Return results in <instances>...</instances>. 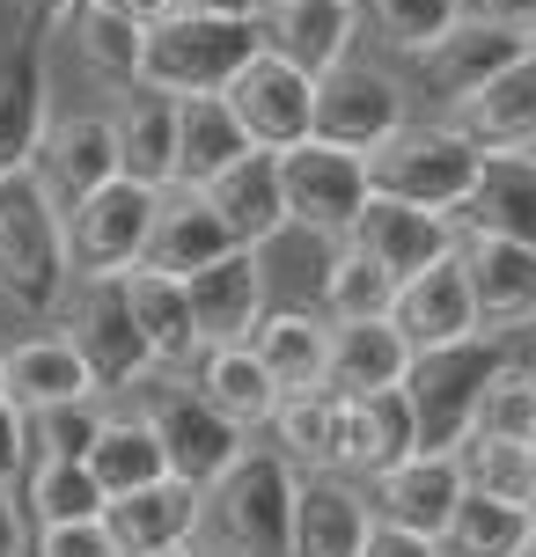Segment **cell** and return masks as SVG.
<instances>
[{
	"mask_svg": "<svg viewBox=\"0 0 536 557\" xmlns=\"http://www.w3.org/2000/svg\"><path fill=\"white\" fill-rule=\"evenodd\" d=\"M15 484H23L29 521H88V513H103V484L88 476L82 455H29V470Z\"/></svg>",
	"mask_w": 536,
	"mask_h": 557,
	"instance_id": "cell-38",
	"label": "cell"
},
{
	"mask_svg": "<svg viewBox=\"0 0 536 557\" xmlns=\"http://www.w3.org/2000/svg\"><path fill=\"white\" fill-rule=\"evenodd\" d=\"M522 45H536V37H522V29H500V23H478V15H463V23L434 45V52L419 59V74H426V88L434 96H471L478 82H492L500 66H508Z\"/></svg>",
	"mask_w": 536,
	"mask_h": 557,
	"instance_id": "cell-31",
	"label": "cell"
},
{
	"mask_svg": "<svg viewBox=\"0 0 536 557\" xmlns=\"http://www.w3.org/2000/svg\"><path fill=\"white\" fill-rule=\"evenodd\" d=\"M141 418L155 425V441H162V462H170V476H184V484H214V476L251 447V433L235 425V418H221L206 396H198L192 374H147L141 382Z\"/></svg>",
	"mask_w": 536,
	"mask_h": 557,
	"instance_id": "cell-6",
	"label": "cell"
},
{
	"mask_svg": "<svg viewBox=\"0 0 536 557\" xmlns=\"http://www.w3.org/2000/svg\"><path fill=\"white\" fill-rule=\"evenodd\" d=\"M111 125H118V176L170 191L176 184V96L133 82V96H125V111Z\"/></svg>",
	"mask_w": 536,
	"mask_h": 557,
	"instance_id": "cell-32",
	"label": "cell"
},
{
	"mask_svg": "<svg viewBox=\"0 0 536 557\" xmlns=\"http://www.w3.org/2000/svg\"><path fill=\"white\" fill-rule=\"evenodd\" d=\"M103 425V396H74V404H52V411H29V455H88Z\"/></svg>",
	"mask_w": 536,
	"mask_h": 557,
	"instance_id": "cell-44",
	"label": "cell"
},
{
	"mask_svg": "<svg viewBox=\"0 0 536 557\" xmlns=\"http://www.w3.org/2000/svg\"><path fill=\"white\" fill-rule=\"evenodd\" d=\"M29 8H37V23H66V15H74L82 0H29Z\"/></svg>",
	"mask_w": 536,
	"mask_h": 557,
	"instance_id": "cell-52",
	"label": "cell"
},
{
	"mask_svg": "<svg viewBox=\"0 0 536 557\" xmlns=\"http://www.w3.org/2000/svg\"><path fill=\"white\" fill-rule=\"evenodd\" d=\"M198 396L214 404L221 418H235L243 433H265V418H272V404H280V382H272V367L257 360L251 337H235V345H206L192 367Z\"/></svg>",
	"mask_w": 536,
	"mask_h": 557,
	"instance_id": "cell-29",
	"label": "cell"
},
{
	"mask_svg": "<svg viewBox=\"0 0 536 557\" xmlns=\"http://www.w3.org/2000/svg\"><path fill=\"white\" fill-rule=\"evenodd\" d=\"M367 15H375V37L397 59H426L463 23V0H367Z\"/></svg>",
	"mask_w": 536,
	"mask_h": 557,
	"instance_id": "cell-42",
	"label": "cell"
},
{
	"mask_svg": "<svg viewBox=\"0 0 536 557\" xmlns=\"http://www.w3.org/2000/svg\"><path fill=\"white\" fill-rule=\"evenodd\" d=\"M478 147L455 133L449 117H404L390 139L367 147V191L404 198V206H434V213H455L471 184H478Z\"/></svg>",
	"mask_w": 536,
	"mask_h": 557,
	"instance_id": "cell-5",
	"label": "cell"
},
{
	"mask_svg": "<svg viewBox=\"0 0 536 557\" xmlns=\"http://www.w3.org/2000/svg\"><path fill=\"white\" fill-rule=\"evenodd\" d=\"M184 8H206V15H265V0H184Z\"/></svg>",
	"mask_w": 536,
	"mask_h": 557,
	"instance_id": "cell-51",
	"label": "cell"
},
{
	"mask_svg": "<svg viewBox=\"0 0 536 557\" xmlns=\"http://www.w3.org/2000/svg\"><path fill=\"white\" fill-rule=\"evenodd\" d=\"M345 243H361L390 278H412V272H426L434 257H449L455 243H463V227H455V213H434V206H404V198L367 191V206L353 213V227H345Z\"/></svg>",
	"mask_w": 536,
	"mask_h": 557,
	"instance_id": "cell-12",
	"label": "cell"
},
{
	"mask_svg": "<svg viewBox=\"0 0 536 557\" xmlns=\"http://www.w3.org/2000/svg\"><path fill=\"white\" fill-rule=\"evenodd\" d=\"M404 88L382 66H361V59H339L331 74H316V139H339V147H375L404 125Z\"/></svg>",
	"mask_w": 536,
	"mask_h": 557,
	"instance_id": "cell-11",
	"label": "cell"
},
{
	"mask_svg": "<svg viewBox=\"0 0 536 557\" xmlns=\"http://www.w3.org/2000/svg\"><path fill=\"white\" fill-rule=\"evenodd\" d=\"M412 374V337L397 331L390 315H361V323H331V367L324 382L345 396H367V389H404Z\"/></svg>",
	"mask_w": 536,
	"mask_h": 557,
	"instance_id": "cell-26",
	"label": "cell"
},
{
	"mask_svg": "<svg viewBox=\"0 0 536 557\" xmlns=\"http://www.w3.org/2000/svg\"><path fill=\"white\" fill-rule=\"evenodd\" d=\"M361 557H449L434 535H412V529H390V521H375V535H367Z\"/></svg>",
	"mask_w": 536,
	"mask_h": 557,
	"instance_id": "cell-47",
	"label": "cell"
},
{
	"mask_svg": "<svg viewBox=\"0 0 536 557\" xmlns=\"http://www.w3.org/2000/svg\"><path fill=\"white\" fill-rule=\"evenodd\" d=\"M265 433L294 470H339V447H345V389L316 382V389H287L265 418Z\"/></svg>",
	"mask_w": 536,
	"mask_h": 557,
	"instance_id": "cell-30",
	"label": "cell"
},
{
	"mask_svg": "<svg viewBox=\"0 0 536 557\" xmlns=\"http://www.w3.org/2000/svg\"><path fill=\"white\" fill-rule=\"evenodd\" d=\"M280 191H287V227L345 235L353 213L367 206V154L309 133L294 147H280Z\"/></svg>",
	"mask_w": 536,
	"mask_h": 557,
	"instance_id": "cell-8",
	"label": "cell"
},
{
	"mask_svg": "<svg viewBox=\"0 0 536 557\" xmlns=\"http://www.w3.org/2000/svg\"><path fill=\"white\" fill-rule=\"evenodd\" d=\"M74 294L66 206L45 191L37 169H0V301L23 315H59Z\"/></svg>",
	"mask_w": 536,
	"mask_h": 557,
	"instance_id": "cell-1",
	"label": "cell"
},
{
	"mask_svg": "<svg viewBox=\"0 0 536 557\" xmlns=\"http://www.w3.org/2000/svg\"><path fill=\"white\" fill-rule=\"evenodd\" d=\"M397 301V278L361 250V243H345L331 264H324V315L331 323H361V315H390Z\"/></svg>",
	"mask_w": 536,
	"mask_h": 557,
	"instance_id": "cell-41",
	"label": "cell"
},
{
	"mask_svg": "<svg viewBox=\"0 0 536 557\" xmlns=\"http://www.w3.org/2000/svg\"><path fill=\"white\" fill-rule=\"evenodd\" d=\"M478 433L536 441V382H529V367H514V360L492 367V382H485V396H478Z\"/></svg>",
	"mask_w": 536,
	"mask_h": 557,
	"instance_id": "cell-43",
	"label": "cell"
},
{
	"mask_svg": "<svg viewBox=\"0 0 536 557\" xmlns=\"http://www.w3.org/2000/svg\"><path fill=\"white\" fill-rule=\"evenodd\" d=\"M52 125V82H45V37L23 29L0 52V169H23Z\"/></svg>",
	"mask_w": 536,
	"mask_h": 557,
	"instance_id": "cell-24",
	"label": "cell"
},
{
	"mask_svg": "<svg viewBox=\"0 0 536 557\" xmlns=\"http://www.w3.org/2000/svg\"><path fill=\"white\" fill-rule=\"evenodd\" d=\"M192 191H206V206L228 221V235L243 250H265L272 235H287V191H280V154L272 147H243L221 176H206Z\"/></svg>",
	"mask_w": 536,
	"mask_h": 557,
	"instance_id": "cell-19",
	"label": "cell"
},
{
	"mask_svg": "<svg viewBox=\"0 0 536 557\" xmlns=\"http://www.w3.org/2000/svg\"><path fill=\"white\" fill-rule=\"evenodd\" d=\"M103 521H111V535L125 543V557L170 550V543L206 535V492L162 470V476H147V484H133V492L103 499Z\"/></svg>",
	"mask_w": 536,
	"mask_h": 557,
	"instance_id": "cell-17",
	"label": "cell"
},
{
	"mask_svg": "<svg viewBox=\"0 0 536 557\" xmlns=\"http://www.w3.org/2000/svg\"><path fill=\"white\" fill-rule=\"evenodd\" d=\"M522 557H536V543H529V550H522Z\"/></svg>",
	"mask_w": 536,
	"mask_h": 557,
	"instance_id": "cell-56",
	"label": "cell"
},
{
	"mask_svg": "<svg viewBox=\"0 0 536 557\" xmlns=\"http://www.w3.org/2000/svg\"><path fill=\"white\" fill-rule=\"evenodd\" d=\"M412 455V404L404 389H367L345 396V447H339V470L345 476H375Z\"/></svg>",
	"mask_w": 536,
	"mask_h": 557,
	"instance_id": "cell-34",
	"label": "cell"
},
{
	"mask_svg": "<svg viewBox=\"0 0 536 557\" xmlns=\"http://www.w3.org/2000/svg\"><path fill=\"white\" fill-rule=\"evenodd\" d=\"M251 345H257V360L272 367L280 396L287 389H316L324 367H331V315H324V308H316V315L309 308H265Z\"/></svg>",
	"mask_w": 536,
	"mask_h": 557,
	"instance_id": "cell-33",
	"label": "cell"
},
{
	"mask_svg": "<svg viewBox=\"0 0 536 557\" xmlns=\"http://www.w3.org/2000/svg\"><path fill=\"white\" fill-rule=\"evenodd\" d=\"M265 45L257 15H206V8H176L147 29L141 45V88L162 96H214L228 88V74Z\"/></svg>",
	"mask_w": 536,
	"mask_h": 557,
	"instance_id": "cell-4",
	"label": "cell"
},
{
	"mask_svg": "<svg viewBox=\"0 0 536 557\" xmlns=\"http://www.w3.org/2000/svg\"><path fill=\"white\" fill-rule=\"evenodd\" d=\"M265 45L294 59L302 74H331L339 59H353L361 37V0H265Z\"/></svg>",
	"mask_w": 536,
	"mask_h": 557,
	"instance_id": "cell-22",
	"label": "cell"
},
{
	"mask_svg": "<svg viewBox=\"0 0 536 557\" xmlns=\"http://www.w3.org/2000/svg\"><path fill=\"white\" fill-rule=\"evenodd\" d=\"M66 337L82 345L88 374H96V389H141L147 374H162L155 352H147L141 323H133V301H125V278L118 272H88L74 278V294H66Z\"/></svg>",
	"mask_w": 536,
	"mask_h": 557,
	"instance_id": "cell-7",
	"label": "cell"
},
{
	"mask_svg": "<svg viewBox=\"0 0 536 557\" xmlns=\"http://www.w3.org/2000/svg\"><path fill=\"white\" fill-rule=\"evenodd\" d=\"M294 484L302 470L280 447H243L206 484V529L228 557H294Z\"/></svg>",
	"mask_w": 536,
	"mask_h": 557,
	"instance_id": "cell-2",
	"label": "cell"
},
{
	"mask_svg": "<svg viewBox=\"0 0 536 557\" xmlns=\"http://www.w3.org/2000/svg\"><path fill=\"white\" fill-rule=\"evenodd\" d=\"M228 111H235V125L257 139V147H294V139L316 133V74H302L294 59H280L272 45H257L235 74H228Z\"/></svg>",
	"mask_w": 536,
	"mask_h": 557,
	"instance_id": "cell-10",
	"label": "cell"
},
{
	"mask_svg": "<svg viewBox=\"0 0 536 557\" xmlns=\"http://www.w3.org/2000/svg\"><path fill=\"white\" fill-rule=\"evenodd\" d=\"M235 250V235H228V221L206 206V191H192V184H170L162 191V206H155V235H147V257L141 264H162V272H198V264H214V257Z\"/></svg>",
	"mask_w": 536,
	"mask_h": 557,
	"instance_id": "cell-28",
	"label": "cell"
},
{
	"mask_svg": "<svg viewBox=\"0 0 536 557\" xmlns=\"http://www.w3.org/2000/svg\"><path fill=\"white\" fill-rule=\"evenodd\" d=\"M96 8H118V15H133V23H141V29H155V23H162V15H176L184 0H96Z\"/></svg>",
	"mask_w": 536,
	"mask_h": 557,
	"instance_id": "cell-50",
	"label": "cell"
},
{
	"mask_svg": "<svg viewBox=\"0 0 536 557\" xmlns=\"http://www.w3.org/2000/svg\"><path fill=\"white\" fill-rule=\"evenodd\" d=\"M243 147H257L235 111H228V96H176V184H206V176H221Z\"/></svg>",
	"mask_w": 536,
	"mask_h": 557,
	"instance_id": "cell-35",
	"label": "cell"
},
{
	"mask_svg": "<svg viewBox=\"0 0 536 557\" xmlns=\"http://www.w3.org/2000/svg\"><path fill=\"white\" fill-rule=\"evenodd\" d=\"M522 367H529V382H536V352H529V360H522Z\"/></svg>",
	"mask_w": 536,
	"mask_h": 557,
	"instance_id": "cell-54",
	"label": "cell"
},
{
	"mask_svg": "<svg viewBox=\"0 0 536 557\" xmlns=\"http://www.w3.org/2000/svg\"><path fill=\"white\" fill-rule=\"evenodd\" d=\"M88 476L103 484V499H118V492H133V484H147V476H162L170 462H162V441H155V425H147L141 411H103V425H96V441H88Z\"/></svg>",
	"mask_w": 536,
	"mask_h": 557,
	"instance_id": "cell-37",
	"label": "cell"
},
{
	"mask_svg": "<svg viewBox=\"0 0 536 557\" xmlns=\"http://www.w3.org/2000/svg\"><path fill=\"white\" fill-rule=\"evenodd\" d=\"M463 462V484L471 492H492V499H536V441H508V433H471L455 447Z\"/></svg>",
	"mask_w": 536,
	"mask_h": 557,
	"instance_id": "cell-40",
	"label": "cell"
},
{
	"mask_svg": "<svg viewBox=\"0 0 536 557\" xmlns=\"http://www.w3.org/2000/svg\"><path fill=\"white\" fill-rule=\"evenodd\" d=\"M529 543H536V513L522 499H492V492H471V484H463L441 550L449 557H522Z\"/></svg>",
	"mask_w": 536,
	"mask_h": 557,
	"instance_id": "cell-36",
	"label": "cell"
},
{
	"mask_svg": "<svg viewBox=\"0 0 536 557\" xmlns=\"http://www.w3.org/2000/svg\"><path fill=\"white\" fill-rule=\"evenodd\" d=\"M147 557H228V550H206V543L192 535V543H170V550H147Z\"/></svg>",
	"mask_w": 536,
	"mask_h": 557,
	"instance_id": "cell-53",
	"label": "cell"
},
{
	"mask_svg": "<svg viewBox=\"0 0 536 557\" xmlns=\"http://www.w3.org/2000/svg\"><path fill=\"white\" fill-rule=\"evenodd\" d=\"M0 557H29V513L15 499V484H0Z\"/></svg>",
	"mask_w": 536,
	"mask_h": 557,
	"instance_id": "cell-49",
	"label": "cell"
},
{
	"mask_svg": "<svg viewBox=\"0 0 536 557\" xmlns=\"http://www.w3.org/2000/svg\"><path fill=\"white\" fill-rule=\"evenodd\" d=\"M155 206H162V191H155V184H133V176H111V184H96L88 198H74V206H66L74 278L141 264L147 235H155Z\"/></svg>",
	"mask_w": 536,
	"mask_h": 557,
	"instance_id": "cell-9",
	"label": "cell"
},
{
	"mask_svg": "<svg viewBox=\"0 0 536 557\" xmlns=\"http://www.w3.org/2000/svg\"><path fill=\"white\" fill-rule=\"evenodd\" d=\"M125 301H133V323H141L147 352L162 374H192L198 352H206V337L192 323V301H184V278L162 272V264H125Z\"/></svg>",
	"mask_w": 536,
	"mask_h": 557,
	"instance_id": "cell-23",
	"label": "cell"
},
{
	"mask_svg": "<svg viewBox=\"0 0 536 557\" xmlns=\"http://www.w3.org/2000/svg\"><path fill=\"white\" fill-rule=\"evenodd\" d=\"M375 535L361 476L345 470H302L294 484V557H361Z\"/></svg>",
	"mask_w": 536,
	"mask_h": 557,
	"instance_id": "cell-16",
	"label": "cell"
},
{
	"mask_svg": "<svg viewBox=\"0 0 536 557\" xmlns=\"http://www.w3.org/2000/svg\"><path fill=\"white\" fill-rule=\"evenodd\" d=\"M66 23H74V52L88 59V74H103V82H125V88L141 82V45H147V29L133 23V15L82 0Z\"/></svg>",
	"mask_w": 536,
	"mask_h": 557,
	"instance_id": "cell-39",
	"label": "cell"
},
{
	"mask_svg": "<svg viewBox=\"0 0 536 557\" xmlns=\"http://www.w3.org/2000/svg\"><path fill=\"white\" fill-rule=\"evenodd\" d=\"M0 374H8V396L23 411H52V404H74V396H103L96 374H88V360H82V345L66 331L23 337L15 352H0Z\"/></svg>",
	"mask_w": 536,
	"mask_h": 557,
	"instance_id": "cell-27",
	"label": "cell"
},
{
	"mask_svg": "<svg viewBox=\"0 0 536 557\" xmlns=\"http://www.w3.org/2000/svg\"><path fill=\"white\" fill-rule=\"evenodd\" d=\"M390 323L412 337V352L426 345H455V337H478V301H471V272L463 257H434L426 272L397 278V301H390Z\"/></svg>",
	"mask_w": 536,
	"mask_h": 557,
	"instance_id": "cell-18",
	"label": "cell"
},
{
	"mask_svg": "<svg viewBox=\"0 0 536 557\" xmlns=\"http://www.w3.org/2000/svg\"><path fill=\"white\" fill-rule=\"evenodd\" d=\"M463 15H478V23H500V29H522V37H536V0H463Z\"/></svg>",
	"mask_w": 536,
	"mask_h": 557,
	"instance_id": "cell-48",
	"label": "cell"
},
{
	"mask_svg": "<svg viewBox=\"0 0 536 557\" xmlns=\"http://www.w3.org/2000/svg\"><path fill=\"white\" fill-rule=\"evenodd\" d=\"M449 125L478 154H508V147H536V45H522V52L492 74V82H478L471 96H455L449 103Z\"/></svg>",
	"mask_w": 536,
	"mask_h": 557,
	"instance_id": "cell-14",
	"label": "cell"
},
{
	"mask_svg": "<svg viewBox=\"0 0 536 557\" xmlns=\"http://www.w3.org/2000/svg\"><path fill=\"white\" fill-rule=\"evenodd\" d=\"M29 470V411L15 396H0V484H15Z\"/></svg>",
	"mask_w": 536,
	"mask_h": 557,
	"instance_id": "cell-46",
	"label": "cell"
},
{
	"mask_svg": "<svg viewBox=\"0 0 536 557\" xmlns=\"http://www.w3.org/2000/svg\"><path fill=\"white\" fill-rule=\"evenodd\" d=\"M455 227H463V235H514V243H536V154L529 147L485 154L471 198L455 206Z\"/></svg>",
	"mask_w": 536,
	"mask_h": 557,
	"instance_id": "cell-25",
	"label": "cell"
},
{
	"mask_svg": "<svg viewBox=\"0 0 536 557\" xmlns=\"http://www.w3.org/2000/svg\"><path fill=\"white\" fill-rule=\"evenodd\" d=\"M184 301H192V323H198L206 345H235V337H251L257 315H265V264H257V250L235 243L228 257L184 272Z\"/></svg>",
	"mask_w": 536,
	"mask_h": 557,
	"instance_id": "cell-20",
	"label": "cell"
},
{
	"mask_svg": "<svg viewBox=\"0 0 536 557\" xmlns=\"http://www.w3.org/2000/svg\"><path fill=\"white\" fill-rule=\"evenodd\" d=\"M529 513H536V499H529Z\"/></svg>",
	"mask_w": 536,
	"mask_h": 557,
	"instance_id": "cell-57",
	"label": "cell"
},
{
	"mask_svg": "<svg viewBox=\"0 0 536 557\" xmlns=\"http://www.w3.org/2000/svg\"><path fill=\"white\" fill-rule=\"evenodd\" d=\"M0 396H8V374H0Z\"/></svg>",
	"mask_w": 536,
	"mask_h": 557,
	"instance_id": "cell-55",
	"label": "cell"
},
{
	"mask_svg": "<svg viewBox=\"0 0 536 557\" xmlns=\"http://www.w3.org/2000/svg\"><path fill=\"white\" fill-rule=\"evenodd\" d=\"M463 272H471V301H478V331H529L536 323V243L514 235H463L455 243Z\"/></svg>",
	"mask_w": 536,
	"mask_h": 557,
	"instance_id": "cell-13",
	"label": "cell"
},
{
	"mask_svg": "<svg viewBox=\"0 0 536 557\" xmlns=\"http://www.w3.org/2000/svg\"><path fill=\"white\" fill-rule=\"evenodd\" d=\"M29 557H125L103 513L88 521H29Z\"/></svg>",
	"mask_w": 536,
	"mask_h": 557,
	"instance_id": "cell-45",
	"label": "cell"
},
{
	"mask_svg": "<svg viewBox=\"0 0 536 557\" xmlns=\"http://www.w3.org/2000/svg\"><path fill=\"white\" fill-rule=\"evenodd\" d=\"M463 499V462L455 455H404L390 470L367 476V506H375V521H390V529H412V535H449V513Z\"/></svg>",
	"mask_w": 536,
	"mask_h": 557,
	"instance_id": "cell-15",
	"label": "cell"
},
{
	"mask_svg": "<svg viewBox=\"0 0 536 557\" xmlns=\"http://www.w3.org/2000/svg\"><path fill=\"white\" fill-rule=\"evenodd\" d=\"M29 169L45 176V191H52L59 206H74V198H88L96 184L118 176V125L103 111L52 117L45 139H37V154H29Z\"/></svg>",
	"mask_w": 536,
	"mask_h": 557,
	"instance_id": "cell-21",
	"label": "cell"
},
{
	"mask_svg": "<svg viewBox=\"0 0 536 557\" xmlns=\"http://www.w3.org/2000/svg\"><path fill=\"white\" fill-rule=\"evenodd\" d=\"M500 367V337H455V345H426L412 352L404 374V404H412V455H455L478 433V396Z\"/></svg>",
	"mask_w": 536,
	"mask_h": 557,
	"instance_id": "cell-3",
	"label": "cell"
}]
</instances>
